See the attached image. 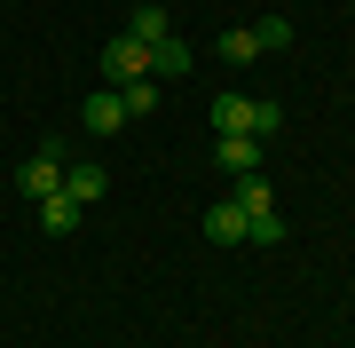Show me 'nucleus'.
Returning <instances> with one entry per match:
<instances>
[{"instance_id": "nucleus-7", "label": "nucleus", "mask_w": 355, "mask_h": 348, "mask_svg": "<svg viewBox=\"0 0 355 348\" xmlns=\"http://www.w3.org/2000/svg\"><path fill=\"white\" fill-rule=\"evenodd\" d=\"M127 32L142 40V48H158V40H166V32H174V16H166V8H158V0H135V8H127Z\"/></svg>"}, {"instance_id": "nucleus-3", "label": "nucleus", "mask_w": 355, "mask_h": 348, "mask_svg": "<svg viewBox=\"0 0 355 348\" xmlns=\"http://www.w3.org/2000/svg\"><path fill=\"white\" fill-rule=\"evenodd\" d=\"M16 190H24L32 206H40V198H55V190H64V151H55V142H48V151H32L24 167H16Z\"/></svg>"}, {"instance_id": "nucleus-2", "label": "nucleus", "mask_w": 355, "mask_h": 348, "mask_svg": "<svg viewBox=\"0 0 355 348\" xmlns=\"http://www.w3.org/2000/svg\"><path fill=\"white\" fill-rule=\"evenodd\" d=\"M135 79H150V48H142L135 32H119L111 48H103V88H135Z\"/></svg>"}, {"instance_id": "nucleus-11", "label": "nucleus", "mask_w": 355, "mask_h": 348, "mask_svg": "<svg viewBox=\"0 0 355 348\" xmlns=\"http://www.w3.org/2000/svg\"><path fill=\"white\" fill-rule=\"evenodd\" d=\"M103 190H111V174H103V167H64V198H79V206H95Z\"/></svg>"}, {"instance_id": "nucleus-8", "label": "nucleus", "mask_w": 355, "mask_h": 348, "mask_svg": "<svg viewBox=\"0 0 355 348\" xmlns=\"http://www.w3.org/2000/svg\"><path fill=\"white\" fill-rule=\"evenodd\" d=\"M205 238H214V245H245V206H237V198L205 206Z\"/></svg>"}, {"instance_id": "nucleus-12", "label": "nucleus", "mask_w": 355, "mask_h": 348, "mask_svg": "<svg viewBox=\"0 0 355 348\" xmlns=\"http://www.w3.org/2000/svg\"><path fill=\"white\" fill-rule=\"evenodd\" d=\"M229 198H237L245 214H268V206H277V190H268V174H237V190H229Z\"/></svg>"}, {"instance_id": "nucleus-9", "label": "nucleus", "mask_w": 355, "mask_h": 348, "mask_svg": "<svg viewBox=\"0 0 355 348\" xmlns=\"http://www.w3.org/2000/svg\"><path fill=\"white\" fill-rule=\"evenodd\" d=\"M79 214H87V206H79V198H64V190L40 198V230H55V238H71V230H79Z\"/></svg>"}, {"instance_id": "nucleus-4", "label": "nucleus", "mask_w": 355, "mask_h": 348, "mask_svg": "<svg viewBox=\"0 0 355 348\" xmlns=\"http://www.w3.org/2000/svg\"><path fill=\"white\" fill-rule=\"evenodd\" d=\"M79 127H87V135H119V127H127V95H119V88H95L87 103H79Z\"/></svg>"}, {"instance_id": "nucleus-10", "label": "nucleus", "mask_w": 355, "mask_h": 348, "mask_svg": "<svg viewBox=\"0 0 355 348\" xmlns=\"http://www.w3.org/2000/svg\"><path fill=\"white\" fill-rule=\"evenodd\" d=\"M214 56H221V64H253V56H261V32H253V24H229V32L214 40Z\"/></svg>"}, {"instance_id": "nucleus-14", "label": "nucleus", "mask_w": 355, "mask_h": 348, "mask_svg": "<svg viewBox=\"0 0 355 348\" xmlns=\"http://www.w3.org/2000/svg\"><path fill=\"white\" fill-rule=\"evenodd\" d=\"M127 95V119H142V111H158V79H135V88H119Z\"/></svg>"}, {"instance_id": "nucleus-15", "label": "nucleus", "mask_w": 355, "mask_h": 348, "mask_svg": "<svg viewBox=\"0 0 355 348\" xmlns=\"http://www.w3.org/2000/svg\"><path fill=\"white\" fill-rule=\"evenodd\" d=\"M253 32H261V56H277V48H284V40H292V24H284V16H261V24H253Z\"/></svg>"}, {"instance_id": "nucleus-5", "label": "nucleus", "mask_w": 355, "mask_h": 348, "mask_svg": "<svg viewBox=\"0 0 355 348\" xmlns=\"http://www.w3.org/2000/svg\"><path fill=\"white\" fill-rule=\"evenodd\" d=\"M190 40H182V32H166L158 40V48H150V79H158V88H174V79H190Z\"/></svg>"}, {"instance_id": "nucleus-13", "label": "nucleus", "mask_w": 355, "mask_h": 348, "mask_svg": "<svg viewBox=\"0 0 355 348\" xmlns=\"http://www.w3.org/2000/svg\"><path fill=\"white\" fill-rule=\"evenodd\" d=\"M245 238L253 245H284V214L268 206V214H245Z\"/></svg>"}, {"instance_id": "nucleus-6", "label": "nucleus", "mask_w": 355, "mask_h": 348, "mask_svg": "<svg viewBox=\"0 0 355 348\" xmlns=\"http://www.w3.org/2000/svg\"><path fill=\"white\" fill-rule=\"evenodd\" d=\"M214 167L221 174H261V135H221L214 142Z\"/></svg>"}, {"instance_id": "nucleus-1", "label": "nucleus", "mask_w": 355, "mask_h": 348, "mask_svg": "<svg viewBox=\"0 0 355 348\" xmlns=\"http://www.w3.org/2000/svg\"><path fill=\"white\" fill-rule=\"evenodd\" d=\"M277 103H253V95H221V103H214V127L221 135H277Z\"/></svg>"}]
</instances>
